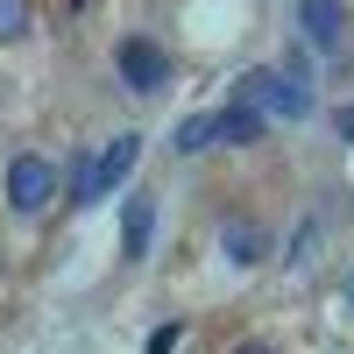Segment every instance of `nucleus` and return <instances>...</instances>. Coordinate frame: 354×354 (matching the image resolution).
<instances>
[{
	"label": "nucleus",
	"instance_id": "1a4fd4ad",
	"mask_svg": "<svg viewBox=\"0 0 354 354\" xmlns=\"http://www.w3.org/2000/svg\"><path fill=\"white\" fill-rule=\"evenodd\" d=\"M312 248H319V220H298V241H290V270H312Z\"/></svg>",
	"mask_w": 354,
	"mask_h": 354
},
{
	"label": "nucleus",
	"instance_id": "ddd939ff",
	"mask_svg": "<svg viewBox=\"0 0 354 354\" xmlns=\"http://www.w3.org/2000/svg\"><path fill=\"white\" fill-rule=\"evenodd\" d=\"M234 354H277L270 340H241V347H234Z\"/></svg>",
	"mask_w": 354,
	"mask_h": 354
},
{
	"label": "nucleus",
	"instance_id": "7ed1b4c3",
	"mask_svg": "<svg viewBox=\"0 0 354 354\" xmlns=\"http://www.w3.org/2000/svg\"><path fill=\"white\" fill-rule=\"evenodd\" d=\"M135 163H142V135H113L100 156H78V170H71V205H100L106 192H121Z\"/></svg>",
	"mask_w": 354,
	"mask_h": 354
},
{
	"label": "nucleus",
	"instance_id": "9b49d317",
	"mask_svg": "<svg viewBox=\"0 0 354 354\" xmlns=\"http://www.w3.org/2000/svg\"><path fill=\"white\" fill-rule=\"evenodd\" d=\"M170 347H177V326H156L149 333V354H170Z\"/></svg>",
	"mask_w": 354,
	"mask_h": 354
},
{
	"label": "nucleus",
	"instance_id": "9d476101",
	"mask_svg": "<svg viewBox=\"0 0 354 354\" xmlns=\"http://www.w3.org/2000/svg\"><path fill=\"white\" fill-rule=\"evenodd\" d=\"M28 28V0H0V43H15Z\"/></svg>",
	"mask_w": 354,
	"mask_h": 354
},
{
	"label": "nucleus",
	"instance_id": "423d86ee",
	"mask_svg": "<svg viewBox=\"0 0 354 354\" xmlns=\"http://www.w3.org/2000/svg\"><path fill=\"white\" fill-rule=\"evenodd\" d=\"M298 28H305V43L319 57H333L347 43V8H340V0H298Z\"/></svg>",
	"mask_w": 354,
	"mask_h": 354
},
{
	"label": "nucleus",
	"instance_id": "f8f14e48",
	"mask_svg": "<svg viewBox=\"0 0 354 354\" xmlns=\"http://www.w3.org/2000/svg\"><path fill=\"white\" fill-rule=\"evenodd\" d=\"M333 135H340V142H354V106H340V113H333Z\"/></svg>",
	"mask_w": 354,
	"mask_h": 354
},
{
	"label": "nucleus",
	"instance_id": "20e7f679",
	"mask_svg": "<svg viewBox=\"0 0 354 354\" xmlns=\"http://www.w3.org/2000/svg\"><path fill=\"white\" fill-rule=\"evenodd\" d=\"M8 205L15 213H50L57 205V163L50 156H36V149H21V156H8Z\"/></svg>",
	"mask_w": 354,
	"mask_h": 354
},
{
	"label": "nucleus",
	"instance_id": "f03ea898",
	"mask_svg": "<svg viewBox=\"0 0 354 354\" xmlns=\"http://www.w3.org/2000/svg\"><path fill=\"white\" fill-rule=\"evenodd\" d=\"M241 142H262V113L234 100V106H213V113L177 121L170 149H177V156H198V149H241Z\"/></svg>",
	"mask_w": 354,
	"mask_h": 354
},
{
	"label": "nucleus",
	"instance_id": "4468645a",
	"mask_svg": "<svg viewBox=\"0 0 354 354\" xmlns=\"http://www.w3.org/2000/svg\"><path fill=\"white\" fill-rule=\"evenodd\" d=\"M347 305H354V277H347Z\"/></svg>",
	"mask_w": 354,
	"mask_h": 354
},
{
	"label": "nucleus",
	"instance_id": "6e6552de",
	"mask_svg": "<svg viewBox=\"0 0 354 354\" xmlns=\"http://www.w3.org/2000/svg\"><path fill=\"white\" fill-rule=\"evenodd\" d=\"M149 234H156V198H149V192H135V198H128V213H121V255L142 262V255H149Z\"/></svg>",
	"mask_w": 354,
	"mask_h": 354
},
{
	"label": "nucleus",
	"instance_id": "39448f33",
	"mask_svg": "<svg viewBox=\"0 0 354 354\" xmlns=\"http://www.w3.org/2000/svg\"><path fill=\"white\" fill-rule=\"evenodd\" d=\"M113 71H121V85H128V93L156 100L163 85H170V50H163V43H149V36H128L121 50H113Z\"/></svg>",
	"mask_w": 354,
	"mask_h": 354
},
{
	"label": "nucleus",
	"instance_id": "0eeeda50",
	"mask_svg": "<svg viewBox=\"0 0 354 354\" xmlns=\"http://www.w3.org/2000/svg\"><path fill=\"white\" fill-rule=\"evenodd\" d=\"M220 248H227V262H234V270H255V262L270 255V234H262V220L234 213V220L220 227Z\"/></svg>",
	"mask_w": 354,
	"mask_h": 354
},
{
	"label": "nucleus",
	"instance_id": "f257e3e1",
	"mask_svg": "<svg viewBox=\"0 0 354 354\" xmlns=\"http://www.w3.org/2000/svg\"><path fill=\"white\" fill-rule=\"evenodd\" d=\"M234 100L255 106L262 121H305L312 113V85H305V57H290V64H262L234 85Z\"/></svg>",
	"mask_w": 354,
	"mask_h": 354
}]
</instances>
